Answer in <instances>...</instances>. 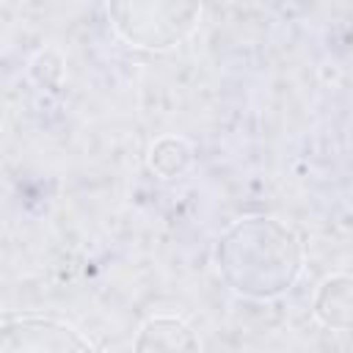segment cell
I'll list each match as a JSON object with an SVG mask.
<instances>
[{"label": "cell", "mask_w": 353, "mask_h": 353, "mask_svg": "<svg viewBox=\"0 0 353 353\" xmlns=\"http://www.w3.org/2000/svg\"><path fill=\"white\" fill-rule=\"evenodd\" d=\"M221 279L245 298H276L287 292L303 265L298 234L276 218H243L215 245Z\"/></svg>", "instance_id": "obj_1"}, {"label": "cell", "mask_w": 353, "mask_h": 353, "mask_svg": "<svg viewBox=\"0 0 353 353\" xmlns=\"http://www.w3.org/2000/svg\"><path fill=\"white\" fill-rule=\"evenodd\" d=\"M113 30L132 47H176L199 22L201 0H105Z\"/></svg>", "instance_id": "obj_2"}, {"label": "cell", "mask_w": 353, "mask_h": 353, "mask_svg": "<svg viewBox=\"0 0 353 353\" xmlns=\"http://www.w3.org/2000/svg\"><path fill=\"white\" fill-rule=\"evenodd\" d=\"M94 345L80 331L50 314L8 312L0 325V353H69L91 350Z\"/></svg>", "instance_id": "obj_3"}, {"label": "cell", "mask_w": 353, "mask_h": 353, "mask_svg": "<svg viewBox=\"0 0 353 353\" xmlns=\"http://www.w3.org/2000/svg\"><path fill=\"white\" fill-rule=\"evenodd\" d=\"M314 314L323 325L336 331H353V276H328L314 295Z\"/></svg>", "instance_id": "obj_4"}, {"label": "cell", "mask_w": 353, "mask_h": 353, "mask_svg": "<svg viewBox=\"0 0 353 353\" xmlns=\"http://www.w3.org/2000/svg\"><path fill=\"white\" fill-rule=\"evenodd\" d=\"M199 345L193 328L176 314L149 317L135 336V350H199Z\"/></svg>", "instance_id": "obj_5"}, {"label": "cell", "mask_w": 353, "mask_h": 353, "mask_svg": "<svg viewBox=\"0 0 353 353\" xmlns=\"http://www.w3.org/2000/svg\"><path fill=\"white\" fill-rule=\"evenodd\" d=\"M188 163H190V146L188 141L174 138V135L160 138L149 152V165L160 176H176L188 168Z\"/></svg>", "instance_id": "obj_6"}]
</instances>
